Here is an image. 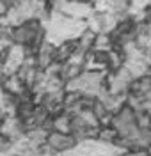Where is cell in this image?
Returning a JSON list of instances; mask_svg holds the SVG:
<instances>
[{
    "instance_id": "cell-1",
    "label": "cell",
    "mask_w": 151,
    "mask_h": 156,
    "mask_svg": "<svg viewBox=\"0 0 151 156\" xmlns=\"http://www.w3.org/2000/svg\"><path fill=\"white\" fill-rule=\"evenodd\" d=\"M7 11H9V4L5 0H0V20L4 16H7Z\"/></svg>"
}]
</instances>
